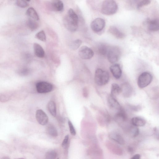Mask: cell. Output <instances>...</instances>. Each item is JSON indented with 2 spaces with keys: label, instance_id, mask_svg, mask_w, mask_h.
Masks as SVG:
<instances>
[{
  "label": "cell",
  "instance_id": "obj_1",
  "mask_svg": "<svg viewBox=\"0 0 159 159\" xmlns=\"http://www.w3.org/2000/svg\"><path fill=\"white\" fill-rule=\"evenodd\" d=\"M79 18L77 15L72 8L68 11L67 14L64 17L63 24L70 32L76 31L78 28Z\"/></svg>",
  "mask_w": 159,
  "mask_h": 159
},
{
  "label": "cell",
  "instance_id": "obj_2",
  "mask_svg": "<svg viewBox=\"0 0 159 159\" xmlns=\"http://www.w3.org/2000/svg\"><path fill=\"white\" fill-rule=\"evenodd\" d=\"M118 8V5L115 0H104L102 4L101 11L104 15H111L115 13Z\"/></svg>",
  "mask_w": 159,
  "mask_h": 159
},
{
  "label": "cell",
  "instance_id": "obj_3",
  "mask_svg": "<svg viewBox=\"0 0 159 159\" xmlns=\"http://www.w3.org/2000/svg\"><path fill=\"white\" fill-rule=\"evenodd\" d=\"M109 80L108 72L100 68L97 69L94 75V81L99 86H103L108 83Z\"/></svg>",
  "mask_w": 159,
  "mask_h": 159
},
{
  "label": "cell",
  "instance_id": "obj_4",
  "mask_svg": "<svg viewBox=\"0 0 159 159\" xmlns=\"http://www.w3.org/2000/svg\"><path fill=\"white\" fill-rule=\"evenodd\" d=\"M121 54V50L118 47L113 46L109 47L106 56L110 63H114L119 60Z\"/></svg>",
  "mask_w": 159,
  "mask_h": 159
},
{
  "label": "cell",
  "instance_id": "obj_5",
  "mask_svg": "<svg viewBox=\"0 0 159 159\" xmlns=\"http://www.w3.org/2000/svg\"><path fill=\"white\" fill-rule=\"evenodd\" d=\"M152 76L149 72H145L141 73L139 76L137 81L139 87L143 89L147 86L152 81Z\"/></svg>",
  "mask_w": 159,
  "mask_h": 159
},
{
  "label": "cell",
  "instance_id": "obj_6",
  "mask_svg": "<svg viewBox=\"0 0 159 159\" xmlns=\"http://www.w3.org/2000/svg\"><path fill=\"white\" fill-rule=\"evenodd\" d=\"M105 25V21L103 19L97 18L91 22L90 27L91 29L94 32L99 33L103 30Z\"/></svg>",
  "mask_w": 159,
  "mask_h": 159
},
{
  "label": "cell",
  "instance_id": "obj_7",
  "mask_svg": "<svg viewBox=\"0 0 159 159\" xmlns=\"http://www.w3.org/2000/svg\"><path fill=\"white\" fill-rule=\"evenodd\" d=\"M36 87L37 92L39 93H48L51 91L53 89V86L51 84L44 81L37 83Z\"/></svg>",
  "mask_w": 159,
  "mask_h": 159
},
{
  "label": "cell",
  "instance_id": "obj_8",
  "mask_svg": "<svg viewBox=\"0 0 159 159\" xmlns=\"http://www.w3.org/2000/svg\"><path fill=\"white\" fill-rule=\"evenodd\" d=\"M78 54L84 59H89L93 57L94 53L93 50L86 46L82 47L79 50Z\"/></svg>",
  "mask_w": 159,
  "mask_h": 159
},
{
  "label": "cell",
  "instance_id": "obj_9",
  "mask_svg": "<svg viewBox=\"0 0 159 159\" xmlns=\"http://www.w3.org/2000/svg\"><path fill=\"white\" fill-rule=\"evenodd\" d=\"M35 116L37 122L40 125H44L47 124L48 120V116L42 110H38L36 111Z\"/></svg>",
  "mask_w": 159,
  "mask_h": 159
},
{
  "label": "cell",
  "instance_id": "obj_10",
  "mask_svg": "<svg viewBox=\"0 0 159 159\" xmlns=\"http://www.w3.org/2000/svg\"><path fill=\"white\" fill-rule=\"evenodd\" d=\"M106 145L107 148L111 153L119 156L122 155L123 151L122 149L118 145L110 141H107Z\"/></svg>",
  "mask_w": 159,
  "mask_h": 159
},
{
  "label": "cell",
  "instance_id": "obj_11",
  "mask_svg": "<svg viewBox=\"0 0 159 159\" xmlns=\"http://www.w3.org/2000/svg\"><path fill=\"white\" fill-rule=\"evenodd\" d=\"M121 93L126 98L130 97L132 95L133 89L130 84L127 82L123 83L121 86Z\"/></svg>",
  "mask_w": 159,
  "mask_h": 159
},
{
  "label": "cell",
  "instance_id": "obj_12",
  "mask_svg": "<svg viewBox=\"0 0 159 159\" xmlns=\"http://www.w3.org/2000/svg\"><path fill=\"white\" fill-rule=\"evenodd\" d=\"M114 118L115 121L120 124H121L127 120V114L122 107L118 110V112L115 116Z\"/></svg>",
  "mask_w": 159,
  "mask_h": 159
},
{
  "label": "cell",
  "instance_id": "obj_13",
  "mask_svg": "<svg viewBox=\"0 0 159 159\" xmlns=\"http://www.w3.org/2000/svg\"><path fill=\"white\" fill-rule=\"evenodd\" d=\"M110 70L114 77L116 79H119L122 75V71L120 65L115 64L110 67Z\"/></svg>",
  "mask_w": 159,
  "mask_h": 159
},
{
  "label": "cell",
  "instance_id": "obj_14",
  "mask_svg": "<svg viewBox=\"0 0 159 159\" xmlns=\"http://www.w3.org/2000/svg\"><path fill=\"white\" fill-rule=\"evenodd\" d=\"M109 138L121 145L125 144V140L123 137L119 133L116 132H111L108 134Z\"/></svg>",
  "mask_w": 159,
  "mask_h": 159
},
{
  "label": "cell",
  "instance_id": "obj_15",
  "mask_svg": "<svg viewBox=\"0 0 159 159\" xmlns=\"http://www.w3.org/2000/svg\"><path fill=\"white\" fill-rule=\"evenodd\" d=\"M108 32L114 37L118 39H123L125 36V34L115 26H110L109 28Z\"/></svg>",
  "mask_w": 159,
  "mask_h": 159
},
{
  "label": "cell",
  "instance_id": "obj_16",
  "mask_svg": "<svg viewBox=\"0 0 159 159\" xmlns=\"http://www.w3.org/2000/svg\"><path fill=\"white\" fill-rule=\"evenodd\" d=\"M107 102L111 108L119 110L122 108L119 103L114 97L110 94L107 98Z\"/></svg>",
  "mask_w": 159,
  "mask_h": 159
},
{
  "label": "cell",
  "instance_id": "obj_17",
  "mask_svg": "<svg viewBox=\"0 0 159 159\" xmlns=\"http://www.w3.org/2000/svg\"><path fill=\"white\" fill-rule=\"evenodd\" d=\"M51 5L52 9L54 11L61 12L64 10V4L61 0H52Z\"/></svg>",
  "mask_w": 159,
  "mask_h": 159
},
{
  "label": "cell",
  "instance_id": "obj_18",
  "mask_svg": "<svg viewBox=\"0 0 159 159\" xmlns=\"http://www.w3.org/2000/svg\"><path fill=\"white\" fill-rule=\"evenodd\" d=\"M147 22L149 30L152 31H156L159 30V22L158 19L148 20Z\"/></svg>",
  "mask_w": 159,
  "mask_h": 159
},
{
  "label": "cell",
  "instance_id": "obj_19",
  "mask_svg": "<svg viewBox=\"0 0 159 159\" xmlns=\"http://www.w3.org/2000/svg\"><path fill=\"white\" fill-rule=\"evenodd\" d=\"M34 51V54L39 58L44 57L45 52L42 46L39 44L35 43L33 45Z\"/></svg>",
  "mask_w": 159,
  "mask_h": 159
},
{
  "label": "cell",
  "instance_id": "obj_20",
  "mask_svg": "<svg viewBox=\"0 0 159 159\" xmlns=\"http://www.w3.org/2000/svg\"><path fill=\"white\" fill-rule=\"evenodd\" d=\"M131 122L132 125L136 127L143 126L146 123L145 120L139 116L133 117L131 119Z\"/></svg>",
  "mask_w": 159,
  "mask_h": 159
},
{
  "label": "cell",
  "instance_id": "obj_21",
  "mask_svg": "<svg viewBox=\"0 0 159 159\" xmlns=\"http://www.w3.org/2000/svg\"><path fill=\"white\" fill-rule=\"evenodd\" d=\"M110 46L104 43H101L98 46L97 49L101 55L106 56Z\"/></svg>",
  "mask_w": 159,
  "mask_h": 159
},
{
  "label": "cell",
  "instance_id": "obj_22",
  "mask_svg": "<svg viewBox=\"0 0 159 159\" xmlns=\"http://www.w3.org/2000/svg\"><path fill=\"white\" fill-rule=\"evenodd\" d=\"M26 14L32 19L38 21L39 20L38 14L35 10L32 7L28 8L26 11Z\"/></svg>",
  "mask_w": 159,
  "mask_h": 159
},
{
  "label": "cell",
  "instance_id": "obj_23",
  "mask_svg": "<svg viewBox=\"0 0 159 159\" xmlns=\"http://www.w3.org/2000/svg\"><path fill=\"white\" fill-rule=\"evenodd\" d=\"M27 26L32 31H34L39 27V24L35 20L30 19L26 22Z\"/></svg>",
  "mask_w": 159,
  "mask_h": 159
},
{
  "label": "cell",
  "instance_id": "obj_24",
  "mask_svg": "<svg viewBox=\"0 0 159 159\" xmlns=\"http://www.w3.org/2000/svg\"><path fill=\"white\" fill-rule=\"evenodd\" d=\"M121 93L120 87L116 83H113L111 84V94L115 97Z\"/></svg>",
  "mask_w": 159,
  "mask_h": 159
},
{
  "label": "cell",
  "instance_id": "obj_25",
  "mask_svg": "<svg viewBox=\"0 0 159 159\" xmlns=\"http://www.w3.org/2000/svg\"><path fill=\"white\" fill-rule=\"evenodd\" d=\"M47 133L51 136L56 137L58 133L56 128L52 125L49 124L48 125L46 128Z\"/></svg>",
  "mask_w": 159,
  "mask_h": 159
},
{
  "label": "cell",
  "instance_id": "obj_26",
  "mask_svg": "<svg viewBox=\"0 0 159 159\" xmlns=\"http://www.w3.org/2000/svg\"><path fill=\"white\" fill-rule=\"evenodd\" d=\"M48 111L53 116H55L57 114L56 107L55 102L52 101L49 102L48 104Z\"/></svg>",
  "mask_w": 159,
  "mask_h": 159
},
{
  "label": "cell",
  "instance_id": "obj_27",
  "mask_svg": "<svg viewBox=\"0 0 159 159\" xmlns=\"http://www.w3.org/2000/svg\"><path fill=\"white\" fill-rule=\"evenodd\" d=\"M136 7L138 9H139L144 6L150 4L151 0H135Z\"/></svg>",
  "mask_w": 159,
  "mask_h": 159
},
{
  "label": "cell",
  "instance_id": "obj_28",
  "mask_svg": "<svg viewBox=\"0 0 159 159\" xmlns=\"http://www.w3.org/2000/svg\"><path fill=\"white\" fill-rule=\"evenodd\" d=\"M82 43V41L79 39L75 40L72 42L70 44V47L71 49L75 50L78 48Z\"/></svg>",
  "mask_w": 159,
  "mask_h": 159
},
{
  "label": "cell",
  "instance_id": "obj_29",
  "mask_svg": "<svg viewBox=\"0 0 159 159\" xmlns=\"http://www.w3.org/2000/svg\"><path fill=\"white\" fill-rule=\"evenodd\" d=\"M133 126L131 127L130 129V133L133 137H137L139 133V130L138 127L135 126L133 125Z\"/></svg>",
  "mask_w": 159,
  "mask_h": 159
},
{
  "label": "cell",
  "instance_id": "obj_30",
  "mask_svg": "<svg viewBox=\"0 0 159 159\" xmlns=\"http://www.w3.org/2000/svg\"><path fill=\"white\" fill-rule=\"evenodd\" d=\"M35 37L38 39L43 41L45 42L46 41V36L44 31L42 30L38 33L35 35Z\"/></svg>",
  "mask_w": 159,
  "mask_h": 159
},
{
  "label": "cell",
  "instance_id": "obj_31",
  "mask_svg": "<svg viewBox=\"0 0 159 159\" xmlns=\"http://www.w3.org/2000/svg\"><path fill=\"white\" fill-rule=\"evenodd\" d=\"M57 156V154L55 151L51 150L47 152L45 154V157L46 159H55Z\"/></svg>",
  "mask_w": 159,
  "mask_h": 159
},
{
  "label": "cell",
  "instance_id": "obj_32",
  "mask_svg": "<svg viewBox=\"0 0 159 159\" xmlns=\"http://www.w3.org/2000/svg\"><path fill=\"white\" fill-rule=\"evenodd\" d=\"M17 5L21 8H25L28 6V4L25 0H17Z\"/></svg>",
  "mask_w": 159,
  "mask_h": 159
},
{
  "label": "cell",
  "instance_id": "obj_33",
  "mask_svg": "<svg viewBox=\"0 0 159 159\" xmlns=\"http://www.w3.org/2000/svg\"><path fill=\"white\" fill-rule=\"evenodd\" d=\"M68 124L70 134L73 135H75L76 134L75 130L71 122L69 120L68 121Z\"/></svg>",
  "mask_w": 159,
  "mask_h": 159
},
{
  "label": "cell",
  "instance_id": "obj_34",
  "mask_svg": "<svg viewBox=\"0 0 159 159\" xmlns=\"http://www.w3.org/2000/svg\"><path fill=\"white\" fill-rule=\"evenodd\" d=\"M129 107L131 110L135 111H138L141 109V107L140 105H129Z\"/></svg>",
  "mask_w": 159,
  "mask_h": 159
},
{
  "label": "cell",
  "instance_id": "obj_35",
  "mask_svg": "<svg viewBox=\"0 0 159 159\" xmlns=\"http://www.w3.org/2000/svg\"><path fill=\"white\" fill-rule=\"evenodd\" d=\"M69 138L68 135H67L65 136L61 144L62 147H64L66 145L68 142Z\"/></svg>",
  "mask_w": 159,
  "mask_h": 159
},
{
  "label": "cell",
  "instance_id": "obj_36",
  "mask_svg": "<svg viewBox=\"0 0 159 159\" xmlns=\"http://www.w3.org/2000/svg\"><path fill=\"white\" fill-rule=\"evenodd\" d=\"M154 134L156 139H159V131L157 128L155 127L153 128Z\"/></svg>",
  "mask_w": 159,
  "mask_h": 159
},
{
  "label": "cell",
  "instance_id": "obj_37",
  "mask_svg": "<svg viewBox=\"0 0 159 159\" xmlns=\"http://www.w3.org/2000/svg\"><path fill=\"white\" fill-rule=\"evenodd\" d=\"M98 121L99 124L101 126H103L104 125V120L101 116H99L98 118Z\"/></svg>",
  "mask_w": 159,
  "mask_h": 159
},
{
  "label": "cell",
  "instance_id": "obj_38",
  "mask_svg": "<svg viewBox=\"0 0 159 159\" xmlns=\"http://www.w3.org/2000/svg\"><path fill=\"white\" fill-rule=\"evenodd\" d=\"M83 95L84 97H86L88 95V92L87 89L86 87L84 88L83 89Z\"/></svg>",
  "mask_w": 159,
  "mask_h": 159
},
{
  "label": "cell",
  "instance_id": "obj_39",
  "mask_svg": "<svg viewBox=\"0 0 159 159\" xmlns=\"http://www.w3.org/2000/svg\"><path fill=\"white\" fill-rule=\"evenodd\" d=\"M141 156L139 154H137L134 155L131 159H139L140 158Z\"/></svg>",
  "mask_w": 159,
  "mask_h": 159
},
{
  "label": "cell",
  "instance_id": "obj_40",
  "mask_svg": "<svg viewBox=\"0 0 159 159\" xmlns=\"http://www.w3.org/2000/svg\"><path fill=\"white\" fill-rule=\"evenodd\" d=\"M128 151L130 153L133 154L134 151V148L131 146H128Z\"/></svg>",
  "mask_w": 159,
  "mask_h": 159
},
{
  "label": "cell",
  "instance_id": "obj_41",
  "mask_svg": "<svg viewBox=\"0 0 159 159\" xmlns=\"http://www.w3.org/2000/svg\"><path fill=\"white\" fill-rule=\"evenodd\" d=\"M26 1L29 2L30 0H25Z\"/></svg>",
  "mask_w": 159,
  "mask_h": 159
}]
</instances>
